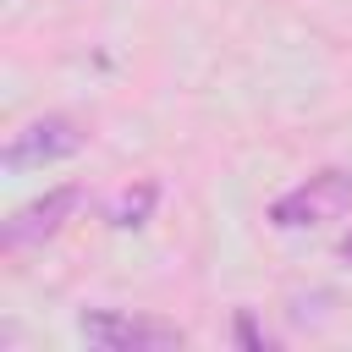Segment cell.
Listing matches in <instances>:
<instances>
[{"label":"cell","mask_w":352,"mask_h":352,"mask_svg":"<svg viewBox=\"0 0 352 352\" xmlns=\"http://www.w3.org/2000/svg\"><path fill=\"white\" fill-rule=\"evenodd\" d=\"M236 341H242L248 352H264V346H270V336L253 324V314H236Z\"/></svg>","instance_id":"cell-6"},{"label":"cell","mask_w":352,"mask_h":352,"mask_svg":"<svg viewBox=\"0 0 352 352\" xmlns=\"http://www.w3.org/2000/svg\"><path fill=\"white\" fill-rule=\"evenodd\" d=\"M82 148V126L72 121V116H38V121H28L22 132H11V143H6V170H33V165H50V160H66V154H77Z\"/></svg>","instance_id":"cell-3"},{"label":"cell","mask_w":352,"mask_h":352,"mask_svg":"<svg viewBox=\"0 0 352 352\" xmlns=\"http://www.w3.org/2000/svg\"><path fill=\"white\" fill-rule=\"evenodd\" d=\"M82 336L104 352H176L187 346V336L165 319H143V314H121V308H94L77 319Z\"/></svg>","instance_id":"cell-2"},{"label":"cell","mask_w":352,"mask_h":352,"mask_svg":"<svg viewBox=\"0 0 352 352\" xmlns=\"http://www.w3.org/2000/svg\"><path fill=\"white\" fill-rule=\"evenodd\" d=\"M352 209V170H314L308 182H297L292 192H280L270 204V220L280 231H302V226H324V220H341Z\"/></svg>","instance_id":"cell-1"},{"label":"cell","mask_w":352,"mask_h":352,"mask_svg":"<svg viewBox=\"0 0 352 352\" xmlns=\"http://www.w3.org/2000/svg\"><path fill=\"white\" fill-rule=\"evenodd\" d=\"M341 258H346V264H352V236H346V242H341Z\"/></svg>","instance_id":"cell-7"},{"label":"cell","mask_w":352,"mask_h":352,"mask_svg":"<svg viewBox=\"0 0 352 352\" xmlns=\"http://www.w3.org/2000/svg\"><path fill=\"white\" fill-rule=\"evenodd\" d=\"M77 204H82V192H77V187H55V192H44V198L22 204V209L6 220V231H0V248H6V253H16V248H33V242L55 236Z\"/></svg>","instance_id":"cell-4"},{"label":"cell","mask_w":352,"mask_h":352,"mask_svg":"<svg viewBox=\"0 0 352 352\" xmlns=\"http://www.w3.org/2000/svg\"><path fill=\"white\" fill-rule=\"evenodd\" d=\"M154 204H160V187H154V182H138V187H126V192L110 204V226H116V231H132V226H143V220L154 214Z\"/></svg>","instance_id":"cell-5"}]
</instances>
